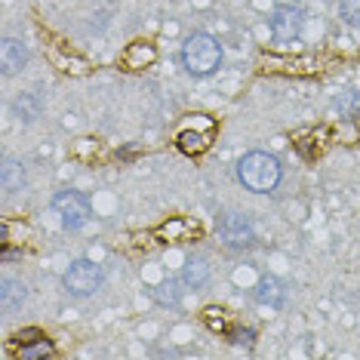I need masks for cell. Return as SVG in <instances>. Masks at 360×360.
Returning <instances> with one entry per match:
<instances>
[{"instance_id":"1","label":"cell","mask_w":360,"mask_h":360,"mask_svg":"<svg viewBox=\"0 0 360 360\" xmlns=\"http://www.w3.org/2000/svg\"><path fill=\"white\" fill-rule=\"evenodd\" d=\"M237 179H240L250 191L268 194L277 188V182H281V163L265 151H250L240 158V163H237Z\"/></svg>"},{"instance_id":"2","label":"cell","mask_w":360,"mask_h":360,"mask_svg":"<svg viewBox=\"0 0 360 360\" xmlns=\"http://www.w3.org/2000/svg\"><path fill=\"white\" fill-rule=\"evenodd\" d=\"M182 62H185V68L191 71V75L207 77V75H212V71L219 68V62H222V46H219V40L212 34L198 31V34H191L185 40Z\"/></svg>"},{"instance_id":"3","label":"cell","mask_w":360,"mask_h":360,"mask_svg":"<svg viewBox=\"0 0 360 360\" xmlns=\"http://www.w3.org/2000/svg\"><path fill=\"white\" fill-rule=\"evenodd\" d=\"M102 281H105L102 268L86 259L71 262V268L65 271V286H68V292H75V296H93L102 286Z\"/></svg>"},{"instance_id":"4","label":"cell","mask_w":360,"mask_h":360,"mask_svg":"<svg viewBox=\"0 0 360 360\" xmlns=\"http://www.w3.org/2000/svg\"><path fill=\"white\" fill-rule=\"evenodd\" d=\"M212 133H216V124H212L210 117H203V114H194L191 124H185L182 129H179L176 145L185 154H203L212 142Z\"/></svg>"},{"instance_id":"5","label":"cell","mask_w":360,"mask_h":360,"mask_svg":"<svg viewBox=\"0 0 360 360\" xmlns=\"http://www.w3.org/2000/svg\"><path fill=\"white\" fill-rule=\"evenodd\" d=\"M219 240L228 250H247L256 240L252 222L247 216H240V212H228V216H222V222H219Z\"/></svg>"},{"instance_id":"6","label":"cell","mask_w":360,"mask_h":360,"mask_svg":"<svg viewBox=\"0 0 360 360\" xmlns=\"http://www.w3.org/2000/svg\"><path fill=\"white\" fill-rule=\"evenodd\" d=\"M53 210L59 212V219H62L65 228H80V225L89 222V200L84 198V194H77V191L56 194Z\"/></svg>"},{"instance_id":"7","label":"cell","mask_w":360,"mask_h":360,"mask_svg":"<svg viewBox=\"0 0 360 360\" xmlns=\"http://www.w3.org/2000/svg\"><path fill=\"white\" fill-rule=\"evenodd\" d=\"M0 59H4V75L10 77V75H15V71L22 68V65H25L28 53H25V46H22L15 37H6L4 46H0Z\"/></svg>"},{"instance_id":"8","label":"cell","mask_w":360,"mask_h":360,"mask_svg":"<svg viewBox=\"0 0 360 360\" xmlns=\"http://www.w3.org/2000/svg\"><path fill=\"white\" fill-rule=\"evenodd\" d=\"M154 59H158V50H154L151 44H142V40H139V44H129L124 50V65L133 71L148 68V65H154Z\"/></svg>"},{"instance_id":"9","label":"cell","mask_w":360,"mask_h":360,"mask_svg":"<svg viewBox=\"0 0 360 360\" xmlns=\"http://www.w3.org/2000/svg\"><path fill=\"white\" fill-rule=\"evenodd\" d=\"M271 31H274V37H281V40L296 37V31H299V10H290V6L277 10L274 19H271Z\"/></svg>"},{"instance_id":"10","label":"cell","mask_w":360,"mask_h":360,"mask_svg":"<svg viewBox=\"0 0 360 360\" xmlns=\"http://www.w3.org/2000/svg\"><path fill=\"white\" fill-rule=\"evenodd\" d=\"M256 299L259 302H265V305H283V290H281V283L274 281V277H262L259 286H256Z\"/></svg>"},{"instance_id":"11","label":"cell","mask_w":360,"mask_h":360,"mask_svg":"<svg viewBox=\"0 0 360 360\" xmlns=\"http://www.w3.org/2000/svg\"><path fill=\"white\" fill-rule=\"evenodd\" d=\"M265 65H271L274 71H296V75L317 71V62L314 59H268Z\"/></svg>"},{"instance_id":"12","label":"cell","mask_w":360,"mask_h":360,"mask_svg":"<svg viewBox=\"0 0 360 360\" xmlns=\"http://www.w3.org/2000/svg\"><path fill=\"white\" fill-rule=\"evenodd\" d=\"M22 185H25V173H22V167L15 160H6L4 163V191L15 194V191H22Z\"/></svg>"},{"instance_id":"13","label":"cell","mask_w":360,"mask_h":360,"mask_svg":"<svg viewBox=\"0 0 360 360\" xmlns=\"http://www.w3.org/2000/svg\"><path fill=\"white\" fill-rule=\"evenodd\" d=\"M4 308L6 311H13V308H19L22 302H25V283H15V281H4Z\"/></svg>"},{"instance_id":"14","label":"cell","mask_w":360,"mask_h":360,"mask_svg":"<svg viewBox=\"0 0 360 360\" xmlns=\"http://www.w3.org/2000/svg\"><path fill=\"white\" fill-rule=\"evenodd\" d=\"M19 357L22 360H37V357H53V345L46 339H40L37 345H28V342H22L19 348Z\"/></svg>"},{"instance_id":"15","label":"cell","mask_w":360,"mask_h":360,"mask_svg":"<svg viewBox=\"0 0 360 360\" xmlns=\"http://www.w3.org/2000/svg\"><path fill=\"white\" fill-rule=\"evenodd\" d=\"M53 59H56V65H59L62 71H68V75H86L89 71V65L84 59H75V56H59L56 53Z\"/></svg>"},{"instance_id":"16","label":"cell","mask_w":360,"mask_h":360,"mask_svg":"<svg viewBox=\"0 0 360 360\" xmlns=\"http://www.w3.org/2000/svg\"><path fill=\"white\" fill-rule=\"evenodd\" d=\"M191 228V222H185V219H173V222H167L160 228V237L163 240H182V234Z\"/></svg>"},{"instance_id":"17","label":"cell","mask_w":360,"mask_h":360,"mask_svg":"<svg viewBox=\"0 0 360 360\" xmlns=\"http://www.w3.org/2000/svg\"><path fill=\"white\" fill-rule=\"evenodd\" d=\"M339 13H342V19H345L348 25L360 28V0H342V4H339Z\"/></svg>"},{"instance_id":"18","label":"cell","mask_w":360,"mask_h":360,"mask_svg":"<svg viewBox=\"0 0 360 360\" xmlns=\"http://www.w3.org/2000/svg\"><path fill=\"white\" fill-rule=\"evenodd\" d=\"M185 281L188 283H194V286H198V283H203V281H207V265H203V262H188V268H185Z\"/></svg>"},{"instance_id":"19","label":"cell","mask_w":360,"mask_h":360,"mask_svg":"<svg viewBox=\"0 0 360 360\" xmlns=\"http://www.w3.org/2000/svg\"><path fill=\"white\" fill-rule=\"evenodd\" d=\"M93 148H99L93 139H80V142L75 145V154H77V158H89V154H93Z\"/></svg>"},{"instance_id":"20","label":"cell","mask_w":360,"mask_h":360,"mask_svg":"<svg viewBox=\"0 0 360 360\" xmlns=\"http://www.w3.org/2000/svg\"><path fill=\"white\" fill-rule=\"evenodd\" d=\"M207 323L212 326V330H225V317H222V311H219V308H210V311H207Z\"/></svg>"},{"instance_id":"21","label":"cell","mask_w":360,"mask_h":360,"mask_svg":"<svg viewBox=\"0 0 360 360\" xmlns=\"http://www.w3.org/2000/svg\"><path fill=\"white\" fill-rule=\"evenodd\" d=\"M234 342H240V345H252V330H240Z\"/></svg>"}]
</instances>
